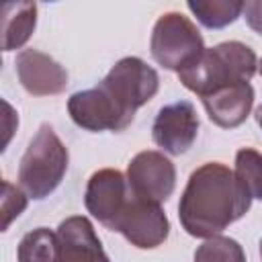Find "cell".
I'll return each instance as SVG.
<instances>
[{"label": "cell", "mask_w": 262, "mask_h": 262, "mask_svg": "<svg viewBox=\"0 0 262 262\" xmlns=\"http://www.w3.org/2000/svg\"><path fill=\"white\" fill-rule=\"evenodd\" d=\"M158 88L160 76L151 66L141 57H123L98 86L74 92L68 100V113L86 131H123L133 123L137 108L156 96Z\"/></svg>", "instance_id": "cell-1"}, {"label": "cell", "mask_w": 262, "mask_h": 262, "mask_svg": "<svg viewBox=\"0 0 262 262\" xmlns=\"http://www.w3.org/2000/svg\"><path fill=\"white\" fill-rule=\"evenodd\" d=\"M84 205L98 223L123 233L139 250L158 248L168 239L170 221L162 205L135 194L127 176L115 168H102L90 176Z\"/></svg>", "instance_id": "cell-2"}, {"label": "cell", "mask_w": 262, "mask_h": 262, "mask_svg": "<svg viewBox=\"0 0 262 262\" xmlns=\"http://www.w3.org/2000/svg\"><path fill=\"white\" fill-rule=\"evenodd\" d=\"M250 205L252 196L233 170L219 162H207L190 174L178 203V217L188 235L209 239L242 219Z\"/></svg>", "instance_id": "cell-3"}, {"label": "cell", "mask_w": 262, "mask_h": 262, "mask_svg": "<svg viewBox=\"0 0 262 262\" xmlns=\"http://www.w3.org/2000/svg\"><path fill=\"white\" fill-rule=\"evenodd\" d=\"M256 68V53L246 43L223 41L211 49H205L192 66L178 72V78L184 88L205 98L225 86L250 82Z\"/></svg>", "instance_id": "cell-4"}, {"label": "cell", "mask_w": 262, "mask_h": 262, "mask_svg": "<svg viewBox=\"0 0 262 262\" xmlns=\"http://www.w3.org/2000/svg\"><path fill=\"white\" fill-rule=\"evenodd\" d=\"M68 162V147L61 143L55 131L47 123H43L20 160L18 186L27 196L41 201L59 186L66 176Z\"/></svg>", "instance_id": "cell-5"}, {"label": "cell", "mask_w": 262, "mask_h": 262, "mask_svg": "<svg viewBox=\"0 0 262 262\" xmlns=\"http://www.w3.org/2000/svg\"><path fill=\"white\" fill-rule=\"evenodd\" d=\"M205 49L203 37L188 16L180 12H166L156 20L149 51L162 68L178 74L192 66Z\"/></svg>", "instance_id": "cell-6"}, {"label": "cell", "mask_w": 262, "mask_h": 262, "mask_svg": "<svg viewBox=\"0 0 262 262\" xmlns=\"http://www.w3.org/2000/svg\"><path fill=\"white\" fill-rule=\"evenodd\" d=\"M127 182L135 194L162 205L176 188V168L162 151L145 149L129 162Z\"/></svg>", "instance_id": "cell-7"}, {"label": "cell", "mask_w": 262, "mask_h": 262, "mask_svg": "<svg viewBox=\"0 0 262 262\" xmlns=\"http://www.w3.org/2000/svg\"><path fill=\"white\" fill-rule=\"evenodd\" d=\"M199 133V117L188 100H178L168 106H162L156 115L151 137L158 147L172 156L186 154Z\"/></svg>", "instance_id": "cell-8"}, {"label": "cell", "mask_w": 262, "mask_h": 262, "mask_svg": "<svg viewBox=\"0 0 262 262\" xmlns=\"http://www.w3.org/2000/svg\"><path fill=\"white\" fill-rule=\"evenodd\" d=\"M14 63H16L18 82L33 96L61 94L68 86L66 68L43 51L25 49L16 55Z\"/></svg>", "instance_id": "cell-9"}, {"label": "cell", "mask_w": 262, "mask_h": 262, "mask_svg": "<svg viewBox=\"0 0 262 262\" xmlns=\"http://www.w3.org/2000/svg\"><path fill=\"white\" fill-rule=\"evenodd\" d=\"M59 260L57 262H108L102 244L84 215L68 217L57 227Z\"/></svg>", "instance_id": "cell-10"}, {"label": "cell", "mask_w": 262, "mask_h": 262, "mask_svg": "<svg viewBox=\"0 0 262 262\" xmlns=\"http://www.w3.org/2000/svg\"><path fill=\"white\" fill-rule=\"evenodd\" d=\"M209 119L221 129H235L239 127L254 104V88L250 82L225 86L205 98H201Z\"/></svg>", "instance_id": "cell-11"}, {"label": "cell", "mask_w": 262, "mask_h": 262, "mask_svg": "<svg viewBox=\"0 0 262 262\" xmlns=\"http://www.w3.org/2000/svg\"><path fill=\"white\" fill-rule=\"evenodd\" d=\"M37 25L35 2H6L2 6V49H20Z\"/></svg>", "instance_id": "cell-12"}, {"label": "cell", "mask_w": 262, "mask_h": 262, "mask_svg": "<svg viewBox=\"0 0 262 262\" xmlns=\"http://www.w3.org/2000/svg\"><path fill=\"white\" fill-rule=\"evenodd\" d=\"M188 10L207 29H223L242 16L244 2L237 0H188Z\"/></svg>", "instance_id": "cell-13"}, {"label": "cell", "mask_w": 262, "mask_h": 262, "mask_svg": "<svg viewBox=\"0 0 262 262\" xmlns=\"http://www.w3.org/2000/svg\"><path fill=\"white\" fill-rule=\"evenodd\" d=\"M18 262H57L59 260V237L57 231L47 227H37L29 231L16 252Z\"/></svg>", "instance_id": "cell-14"}, {"label": "cell", "mask_w": 262, "mask_h": 262, "mask_svg": "<svg viewBox=\"0 0 262 262\" xmlns=\"http://www.w3.org/2000/svg\"><path fill=\"white\" fill-rule=\"evenodd\" d=\"M235 178L252 199H262V154L252 147H242L235 154Z\"/></svg>", "instance_id": "cell-15"}, {"label": "cell", "mask_w": 262, "mask_h": 262, "mask_svg": "<svg viewBox=\"0 0 262 262\" xmlns=\"http://www.w3.org/2000/svg\"><path fill=\"white\" fill-rule=\"evenodd\" d=\"M194 262H246V254L235 239L213 235L196 248Z\"/></svg>", "instance_id": "cell-16"}, {"label": "cell", "mask_w": 262, "mask_h": 262, "mask_svg": "<svg viewBox=\"0 0 262 262\" xmlns=\"http://www.w3.org/2000/svg\"><path fill=\"white\" fill-rule=\"evenodd\" d=\"M27 209V194L23 188H16L8 180L2 182V199H0V211H2V231L10 227V223Z\"/></svg>", "instance_id": "cell-17"}, {"label": "cell", "mask_w": 262, "mask_h": 262, "mask_svg": "<svg viewBox=\"0 0 262 262\" xmlns=\"http://www.w3.org/2000/svg\"><path fill=\"white\" fill-rule=\"evenodd\" d=\"M248 27L252 31H256L258 35H262V0H250L244 2V10H242Z\"/></svg>", "instance_id": "cell-18"}, {"label": "cell", "mask_w": 262, "mask_h": 262, "mask_svg": "<svg viewBox=\"0 0 262 262\" xmlns=\"http://www.w3.org/2000/svg\"><path fill=\"white\" fill-rule=\"evenodd\" d=\"M256 121H258V125H260V129H262V104H260L258 111H256Z\"/></svg>", "instance_id": "cell-19"}, {"label": "cell", "mask_w": 262, "mask_h": 262, "mask_svg": "<svg viewBox=\"0 0 262 262\" xmlns=\"http://www.w3.org/2000/svg\"><path fill=\"white\" fill-rule=\"evenodd\" d=\"M258 68H260V76H262V59H260V63H258Z\"/></svg>", "instance_id": "cell-20"}, {"label": "cell", "mask_w": 262, "mask_h": 262, "mask_svg": "<svg viewBox=\"0 0 262 262\" xmlns=\"http://www.w3.org/2000/svg\"><path fill=\"white\" fill-rule=\"evenodd\" d=\"M260 258H262V239H260Z\"/></svg>", "instance_id": "cell-21"}]
</instances>
